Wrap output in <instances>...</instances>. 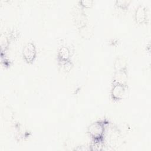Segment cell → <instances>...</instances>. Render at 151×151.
I'll return each instance as SVG.
<instances>
[{"mask_svg": "<svg viewBox=\"0 0 151 151\" xmlns=\"http://www.w3.org/2000/svg\"><path fill=\"white\" fill-rule=\"evenodd\" d=\"M107 123L104 121H96L92 123L88 127V133L89 136L94 140H101L104 137L106 130Z\"/></svg>", "mask_w": 151, "mask_h": 151, "instance_id": "obj_1", "label": "cell"}, {"mask_svg": "<svg viewBox=\"0 0 151 151\" xmlns=\"http://www.w3.org/2000/svg\"><path fill=\"white\" fill-rule=\"evenodd\" d=\"M22 55L26 63H32L37 56V48L34 43L32 42H27L22 49Z\"/></svg>", "mask_w": 151, "mask_h": 151, "instance_id": "obj_2", "label": "cell"}, {"mask_svg": "<svg viewBox=\"0 0 151 151\" xmlns=\"http://www.w3.org/2000/svg\"><path fill=\"white\" fill-rule=\"evenodd\" d=\"M127 92V85L120 84H113L111 89V99L116 101L123 99Z\"/></svg>", "mask_w": 151, "mask_h": 151, "instance_id": "obj_3", "label": "cell"}, {"mask_svg": "<svg viewBox=\"0 0 151 151\" xmlns=\"http://www.w3.org/2000/svg\"><path fill=\"white\" fill-rule=\"evenodd\" d=\"M147 7L143 5L140 4L139 5L134 14V19L136 22L138 24H143L147 22Z\"/></svg>", "mask_w": 151, "mask_h": 151, "instance_id": "obj_4", "label": "cell"}, {"mask_svg": "<svg viewBox=\"0 0 151 151\" xmlns=\"http://www.w3.org/2000/svg\"><path fill=\"white\" fill-rule=\"evenodd\" d=\"M128 76L127 70L114 71L113 77V84L127 85Z\"/></svg>", "mask_w": 151, "mask_h": 151, "instance_id": "obj_5", "label": "cell"}, {"mask_svg": "<svg viewBox=\"0 0 151 151\" xmlns=\"http://www.w3.org/2000/svg\"><path fill=\"white\" fill-rule=\"evenodd\" d=\"M70 55V50L65 46H62L58 50L57 56L59 61L64 63L69 61Z\"/></svg>", "mask_w": 151, "mask_h": 151, "instance_id": "obj_6", "label": "cell"}, {"mask_svg": "<svg viewBox=\"0 0 151 151\" xmlns=\"http://www.w3.org/2000/svg\"><path fill=\"white\" fill-rule=\"evenodd\" d=\"M114 68L115 71L127 70V61L124 57H117L114 63Z\"/></svg>", "mask_w": 151, "mask_h": 151, "instance_id": "obj_7", "label": "cell"}, {"mask_svg": "<svg viewBox=\"0 0 151 151\" xmlns=\"http://www.w3.org/2000/svg\"><path fill=\"white\" fill-rule=\"evenodd\" d=\"M131 1H127V0H120V1H115V5L120 9H122L123 10H126Z\"/></svg>", "mask_w": 151, "mask_h": 151, "instance_id": "obj_8", "label": "cell"}, {"mask_svg": "<svg viewBox=\"0 0 151 151\" xmlns=\"http://www.w3.org/2000/svg\"><path fill=\"white\" fill-rule=\"evenodd\" d=\"M78 2L79 5L82 8H90L93 6L94 2L91 0H82Z\"/></svg>", "mask_w": 151, "mask_h": 151, "instance_id": "obj_9", "label": "cell"}]
</instances>
